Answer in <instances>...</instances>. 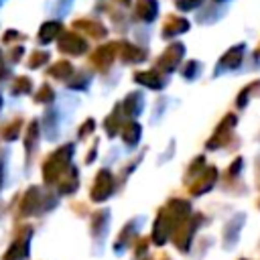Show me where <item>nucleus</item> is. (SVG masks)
Returning <instances> with one entry per match:
<instances>
[{
    "instance_id": "f257e3e1",
    "label": "nucleus",
    "mask_w": 260,
    "mask_h": 260,
    "mask_svg": "<svg viewBox=\"0 0 260 260\" xmlns=\"http://www.w3.org/2000/svg\"><path fill=\"white\" fill-rule=\"evenodd\" d=\"M83 41H79L75 35H65L61 39V49L63 51H69V53H81L83 51Z\"/></svg>"
},
{
    "instance_id": "6e6552de",
    "label": "nucleus",
    "mask_w": 260,
    "mask_h": 260,
    "mask_svg": "<svg viewBox=\"0 0 260 260\" xmlns=\"http://www.w3.org/2000/svg\"><path fill=\"white\" fill-rule=\"evenodd\" d=\"M4 73H6V65H4V57H2V51H0V79L4 77Z\"/></svg>"
},
{
    "instance_id": "20e7f679",
    "label": "nucleus",
    "mask_w": 260,
    "mask_h": 260,
    "mask_svg": "<svg viewBox=\"0 0 260 260\" xmlns=\"http://www.w3.org/2000/svg\"><path fill=\"white\" fill-rule=\"evenodd\" d=\"M69 73H71V67H69V63H65V61L57 63V65L51 69V75H55V77H65V75H69Z\"/></svg>"
},
{
    "instance_id": "7ed1b4c3",
    "label": "nucleus",
    "mask_w": 260,
    "mask_h": 260,
    "mask_svg": "<svg viewBox=\"0 0 260 260\" xmlns=\"http://www.w3.org/2000/svg\"><path fill=\"white\" fill-rule=\"evenodd\" d=\"M30 91V79L28 77H18L12 83V93H26Z\"/></svg>"
},
{
    "instance_id": "423d86ee",
    "label": "nucleus",
    "mask_w": 260,
    "mask_h": 260,
    "mask_svg": "<svg viewBox=\"0 0 260 260\" xmlns=\"http://www.w3.org/2000/svg\"><path fill=\"white\" fill-rule=\"evenodd\" d=\"M47 57H49L47 53H41V51H37V53H35L32 57H30L28 65H30V67H39V65H41L43 61H47Z\"/></svg>"
},
{
    "instance_id": "1a4fd4ad",
    "label": "nucleus",
    "mask_w": 260,
    "mask_h": 260,
    "mask_svg": "<svg viewBox=\"0 0 260 260\" xmlns=\"http://www.w3.org/2000/svg\"><path fill=\"white\" fill-rule=\"evenodd\" d=\"M16 37H18V35H16V30H8V32L4 35V41L8 43V41H12V39H16Z\"/></svg>"
},
{
    "instance_id": "f03ea898",
    "label": "nucleus",
    "mask_w": 260,
    "mask_h": 260,
    "mask_svg": "<svg viewBox=\"0 0 260 260\" xmlns=\"http://www.w3.org/2000/svg\"><path fill=\"white\" fill-rule=\"evenodd\" d=\"M59 30V24L57 22H47V24H43L41 26V32H39V39L43 41V43H49L53 37H55V32Z\"/></svg>"
},
{
    "instance_id": "0eeeda50",
    "label": "nucleus",
    "mask_w": 260,
    "mask_h": 260,
    "mask_svg": "<svg viewBox=\"0 0 260 260\" xmlns=\"http://www.w3.org/2000/svg\"><path fill=\"white\" fill-rule=\"evenodd\" d=\"M51 98H53V91H51V87H49V85H43V87H41V91L37 93V100H39V102H49Z\"/></svg>"
},
{
    "instance_id": "9d476101",
    "label": "nucleus",
    "mask_w": 260,
    "mask_h": 260,
    "mask_svg": "<svg viewBox=\"0 0 260 260\" xmlns=\"http://www.w3.org/2000/svg\"><path fill=\"white\" fill-rule=\"evenodd\" d=\"M0 104H2V102H0Z\"/></svg>"
},
{
    "instance_id": "39448f33",
    "label": "nucleus",
    "mask_w": 260,
    "mask_h": 260,
    "mask_svg": "<svg viewBox=\"0 0 260 260\" xmlns=\"http://www.w3.org/2000/svg\"><path fill=\"white\" fill-rule=\"evenodd\" d=\"M18 128H20V120H14L12 124H8V126L4 128V138H6V140H14V138L18 136Z\"/></svg>"
}]
</instances>
